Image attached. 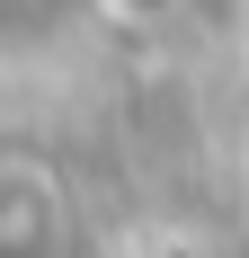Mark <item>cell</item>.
I'll use <instances>...</instances> for the list:
<instances>
[{"mask_svg":"<svg viewBox=\"0 0 249 258\" xmlns=\"http://www.w3.org/2000/svg\"><path fill=\"white\" fill-rule=\"evenodd\" d=\"M0 258H72V214L45 169H0Z\"/></svg>","mask_w":249,"mask_h":258,"instance_id":"cell-1","label":"cell"}]
</instances>
